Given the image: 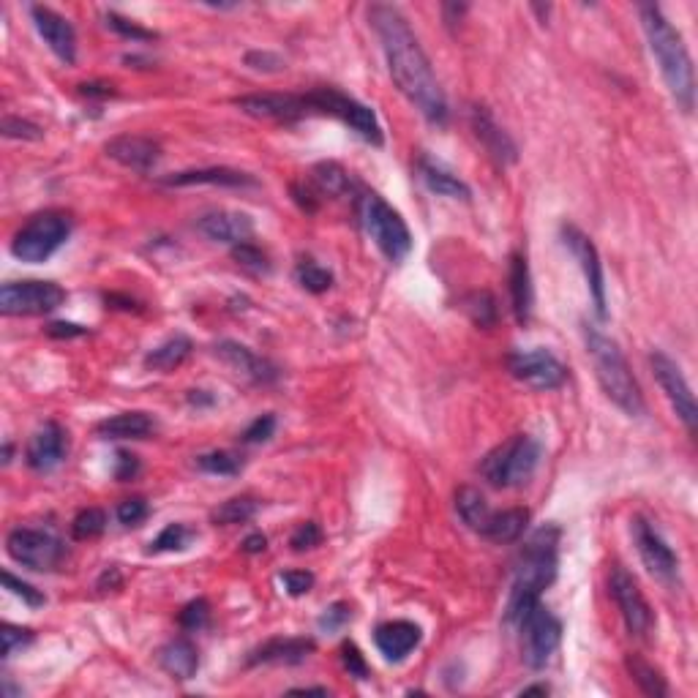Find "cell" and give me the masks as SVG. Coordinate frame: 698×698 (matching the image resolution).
Segmentation results:
<instances>
[{"instance_id": "cell-1", "label": "cell", "mask_w": 698, "mask_h": 698, "mask_svg": "<svg viewBox=\"0 0 698 698\" xmlns=\"http://www.w3.org/2000/svg\"><path fill=\"white\" fill-rule=\"evenodd\" d=\"M369 22L382 44L396 88L407 96L412 107H418L420 115L429 123L442 126L448 120V101L434 77L426 52L420 47L418 36L409 28L407 17L396 6L374 3L369 9Z\"/></svg>"}, {"instance_id": "cell-2", "label": "cell", "mask_w": 698, "mask_h": 698, "mask_svg": "<svg viewBox=\"0 0 698 698\" xmlns=\"http://www.w3.org/2000/svg\"><path fill=\"white\" fill-rule=\"evenodd\" d=\"M639 14L644 33H647L649 50L658 60L660 77L666 82L671 99L677 101L679 110L690 115L693 104H696V77H693V60H690L685 41L658 6L644 3V6H639Z\"/></svg>"}, {"instance_id": "cell-3", "label": "cell", "mask_w": 698, "mask_h": 698, "mask_svg": "<svg viewBox=\"0 0 698 698\" xmlns=\"http://www.w3.org/2000/svg\"><path fill=\"white\" fill-rule=\"evenodd\" d=\"M559 565V529L540 527L532 532L524 543L519 559H516V576H513V589L508 600V622L516 625V619L524 611L538 603L543 589L551 587L557 579Z\"/></svg>"}, {"instance_id": "cell-4", "label": "cell", "mask_w": 698, "mask_h": 698, "mask_svg": "<svg viewBox=\"0 0 698 698\" xmlns=\"http://www.w3.org/2000/svg\"><path fill=\"white\" fill-rule=\"evenodd\" d=\"M584 344H587V355L595 366V377H598L600 388L609 396V401H614L630 418H641L647 409L644 396H641L639 382L633 377L628 358L622 355L617 341L609 339L595 325H584Z\"/></svg>"}, {"instance_id": "cell-5", "label": "cell", "mask_w": 698, "mask_h": 698, "mask_svg": "<svg viewBox=\"0 0 698 698\" xmlns=\"http://www.w3.org/2000/svg\"><path fill=\"white\" fill-rule=\"evenodd\" d=\"M540 461V445L527 434H516L491 450L480 464V475L489 480L494 489H516L524 486Z\"/></svg>"}, {"instance_id": "cell-6", "label": "cell", "mask_w": 698, "mask_h": 698, "mask_svg": "<svg viewBox=\"0 0 698 698\" xmlns=\"http://www.w3.org/2000/svg\"><path fill=\"white\" fill-rule=\"evenodd\" d=\"M360 224L369 232V238L390 262H401L412 251V235L407 221L401 219L399 210H393L379 194L369 191L358 202Z\"/></svg>"}, {"instance_id": "cell-7", "label": "cell", "mask_w": 698, "mask_h": 698, "mask_svg": "<svg viewBox=\"0 0 698 698\" xmlns=\"http://www.w3.org/2000/svg\"><path fill=\"white\" fill-rule=\"evenodd\" d=\"M71 235V219L66 213L58 210H44L36 213L33 219L22 224L14 240H11V254L20 262L28 265H39L47 262L55 251L69 240Z\"/></svg>"}, {"instance_id": "cell-8", "label": "cell", "mask_w": 698, "mask_h": 698, "mask_svg": "<svg viewBox=\"0 0 698 698\" xmlns=\"http://www.w3.org/2000/svg\"><path fill=\"white\" fill-rule=\"evenodd\" d=\"M303 101H306L309 110L325 112V115L339 118L344 126H349V129L358 134L360 140L371 142V145H377V148L385 142V134H382V126H379L374 110L366 107V104H360L358 99L347 96V93H341V90L336 88H317L311 90V93H306Z\"/></svg>"}, {"instance_id": "cell-9", "label": "cell", "mask_w": 698, "mask_h": 698, "mask_svg": "<svg viewBox=\"0 0 698 698\" xmlns=\"http://www.w3.org/2000/svg\"><path fill=\"white\" fill-rule=\"evenodd\" d=\"M516 625L521 630V658H524V663L532 671L546 669L549 660L554 658V652H557L559 639H562L559 619L538 600L516 619Z\"/></svg>"}, {"instance_id": "cell-10", "label": "cell", "mask_w": 698, "mask_h": 698, "mask_svg": "<svg viewBox=\"0 0 698 698\" xmlns=\"http://www.w3.org/2000/svg\"><path fill=\"white\" fill-rule=\"evenodd\" d=\"M66 290L55 281H11L0 290V311L6 317H39L63 306Z\"/></svg>"}, {"instance_id": "cell-11", "label": "cell", "mask_w": 698, "mask_h": 698, "mask_svg": "<svg viewBox=\"0 0 698 698\" xmlns=\"http://www.w3.org/2000/svg\"><path fill=\"white\" fill-rule=\"evenodd\" d=\"M6 551L17 565L28 570H39V573L58 568L60 559L66 554L63 543L55 535L30 527L11 529L9 538H6Z\"/></svg>"}, {"instance_id": "cell-12", "label": "cell", "mask_w": 698, "mask_h": 698, "mask_svg": "<svg viewBox=\"0 0 698 698\" xmlns=\"http://www.w3.org/2000/svg\"><path fill=\"white\" fill-rule=\"evenodd\" d=\"M649 366H652V374H655L658 385L663 388V393H666V399L671 401V407L677 412V418L682 420V426L688 429V434H696V396H693V390H690L688 379H685L682 369H679L677 363H674L666 352H660V349H655V352L649 355Z\"/></svg>"}, {"instance_id": "cell-13", "label": "cell", "mask_w": 698, "mask_h": 698, "mask_svg": "<svg viewBox=\"0 0 698 698\" xmlns=\"http://www.w3.org/2000/svg\"><path fill=\"white\" fill-rule=\"evenodd\" d=\"M609 589L611 598L617 600L619 614L625 619V628H628L630 636L647 639L652 633V625H655V614L649 609L647 598L641 595L636 579L622 565H614L609 576Z\"/></svg>"}, {"instance_id": "cell-14", "label": "cell", "mask_w": 698, "mask_h": 698, "mask_svg": "<svg viewBox=\"0 0 698 698\" xmlns=\"http://www.w3.org/2000/svg\"><path fill=\"white\" fill-rule=\"evenodd\" d=\"M508 369L521 385L532 390H557L568 379V369L562 366V360L543 347L529 349V352H513L508 358Z\"/></svg>"}, {"instance_id": "cell-15", "label": "cell", "mask_w": 698, "mask_h": 698, "mask_svg": "<svg viewBox=\"0 0 698 698\" xmlns=\"http://www.w3.org/2000/svg\"><path fill=\"white\" fill-rule=\"evenodd\" d=\"M562 243L568 246L570 254L579 262L598 317L600 320H606V317H609V311H606V279H603V262H600L595 243H592L579 227H573V224H562Z\"/></svg>"}, {"instance_id": "cell-16", "label": "cell", "mask_w": 698, "mask_h": 698, "mask_svg": "<svg viewBox=\"0 0 698 698\" xmlns=\"http://www.w3.org/2000/svg\"><path fill=\"white\" fill-rule=\"evenodd\" d=\"M633 540H636V551H639L644 568L663 584H674L679 573L677 554L671 551L663 535L644 516L633 519Z\"/></svg>"}, {"instance_id": "cell-17", "label": "cell", "mask_w": 698, "mask_h": 698, "mask_svg": "<svg viewBox=\"0 0 698 698\" xmlns=\"http://www.w3.org/2000/svg\"><path fill=\"white\" fill-rule=\"evenodd\" d=\"M30 17H33V25L39 30L44 44L52 50V55L60 63L74 66V60H77V33L71 28V22L66 17H60L58 11L47 9V6H30Z\"/></svg>"}, {"instance_id": "cell-18", "label": "cell", "mask_w": 698, "mask_h": 698, "mask_svg": "<svg viewBox=\"0 0 698 698\" xmlns=\"http://www.w3.org/2000/svg\"><path fill=\"white\" fill-rule=\"evenodd\" d=\"M235 107H240V112H246L251 118L276 120V123H295V120H300L309 112L303 96H284V93H249V96H238Z\"/></svg>"}, {"instance_id": "cell-19", "label": "cell", "mask_w": 698, "mask_h": 698, "mask_svg": "<svg viewBox=\"0 0 698 698\" xmlns=\"http://www.w3.org/2000/svg\"><path fill=\"white\" fill-rule=\"evenodd\" d=\"M66 450H69V442H66V431L60 429L55 420L44 423L28 442V450H25V461L33 472H52L58 469L66 459Z\"/></svg>"}, {"instance_id": "cell-20", "label": "cell", "mask_w": 698, "mask_h": 698, "mask_svg": "<svg viewBox=\"0 0 698 698\" xmlns=\"http://www.w3.org/2000/svg\"><path fill=\"white\" fill-rule=\"evenodd\" d=\"M107 156L118 161L120 167L134 172H150L161 159V145L142 134H120L107 142Z\"/></svg>"}, {"instance_id": "cell-21", "label": "cell", "mask_w": 698, "mask_h": 698, "mask_svg": "<svg viewBox=\"0 0 698 698\" xmlns=\"http://www.w3.org/2000/svg\"><path fill=\"white\" fill-rule=\"evenodd\" d=\"M469 126H472L480 145L486 148V153H489L494 161H499V164H513V161L519 159L516 142L510 140L508 131L502 129L497 120L491 118V112L486 110V107H478V104H475V107L469 110Z\"/></svg>"}, {"instance_id": "cell-22", "label": "cell", "mask_w": 698, "mask_h": 698, "mask_svg": "<svg viewBox=\"0 0 698 698\" xmlns=\"http://www.w3.org/2000/svg\"><path fill=\"white\" fill-rule=\"evenodd\" d=\"M197 230L213 243H227V246H238L246 243L254 235V221L246 213L238 210H210L197 221Z\"/></svg>"}, {"instance_id": "cell-23", "label": "cell", "mask_w": 698, "mask_h": 698, "mask_svg": "<svg viewBox=\"0 0 698 698\" xmlns=\"http://www.w3.org/2000/svg\"><path fill=\"white\" fill-rule=\"evenodd\" d=\"M213 352H216V358H219L221 363H227L232 371L249 377L251 382L268 385L273 379H279V369H276L270 360L260 358V355H257L254 349L246 347V344H238V341H219V344L213 347Z\"/></svg>"}, {"instance_id": "cell-24", "label": "cell", "mask_w": 698, "mask_h": 698, "mask_svg": "<svg viewBox=\"0 0 698 698\" xmlns=\"http://www.w3.org/2000/svg\"><path fill=\"white\" fill-rule=\"evenodd\" d=\"M423 633L415 622L409 619H393V622H385L379 625L377 633H374V644H377L379 655L388 660V663H401L407 658L412 649L418 647Z\"/></svg>"}, {"instance_id": "cell-25", "label": "cell", "mask_w": 698, "mask_h": 698, "mask_svg": "<svg viewBox=\"0 0 698 698\" xmlns=\"http://www.w3.org/2000/svg\"><path fill=\"white\" fill-rule=\"evenodd\" d=\"M317 644L311 639H270L262 647H257L246 660V666H260V663H276V666H298L309 658Z\"/></svg>"}, {"instance_id": "cell-26", "label": "cell", "mask_w": 698, "mask_h": 698, "mask_svg": "<svg viewBox=\"0 0 698 698\" xmlns=\"http://www.w3.org/2000/svg\"><path fill=\"white\" fill-rule=\"evenodd\" d=\"M164 186H227V189H243L254 186V178L246 172L230 170V167H208V170H186L161 178Z\"/></svg>"}, {"instance_id": "cell-27", "label": "cell", "mask_w": 698, "mask_h": 698, "mask_svg": "<svg viewBox=\"0 0 698 698\" xmlns=\"http://www.w3.org/2000/svg\"><path fill=\"white\" fill-rule=\"evenodd\" d=\"M159 666L167 671L172 679L186 682V679L194 677L197 669H200V655H197V647H194L189 639L167 641V644L159 649Z\"/></svg>"}, {"instance_id": "cell-28", "label": "cell", "mask_w": 698, "mask_h": 698, "mask_svg": "<svg viewBox=\"0 0 698 698\" xmlns=\"http://www.w3.org/2000/svg\"><path fill=\"white\" fill-rule=\"evenodd\" d=\"M153 431H156V420L150 418L148 412H120L96 426V434L101 439H145Z\"/></svg>"}, {"instance_id": "cell-29", "label": "cell", "mask_w": 698, "mask_h": 698, "mask_svg": "<svg viewBox=\"0 0 698 698\" xmlns=\"http://www.w3.org/2000/svg\"><path fill=\"white\" fill-rule=\"evenodd\" d=\"M510 300H513V314L521 325H527L532 317V303H535V292H532V273H529L527 257L513 254L510 257Z\"/></svg>"}, {"instance_id": "cell-30", "label": "cell", "mask_w": 698, "mask_h": 698, "mask_svg": "<svg viewBox=\"0 0 698 698\" xmlns=\"http://www.w3.org/2000/svg\"><path fill=\"white\" fill-rule=\"evenodd\" d=\"M529 524V510L527 508H510L502 510V513H491L489 524L483 529V538L491 540V543H516V540L524 535V529Z\"/></svg>"}, {"instance_id": "cell-31", "label": "cell", "mask_w": 698, "mask_h": 698, "mask_svg": "<svg viewBox=\"0 0 698 698\" xmlns=\"http://www.w3.org/2000/svg\"><path fill=\"white\" fill-rule=\"evenodd\" d=\"M420 178L429 186V191H434L437 197H448V200H469V186L461 178H456L453 172H448L445 167H439L434 161L420 159L418 164Z\"/></svg>"}, {"instance_id": "cell-32", "label": "cell", "mask_w": 698, "mask_h": 698, "mask_svg": "<svg viewBox=\"0 0 698 698\" xmlns=\"http://www.w3.org/2000/svg\"><path fill=\"white\" fill-rule=\"evenodd\" d=\"M191 355V339L186 336H170L167 341H161L159 347L150 349L145 355V366L150 371H161V374H170V371L180 369L186 358Z\"/></svg>"}, {"instance_id": "cell-33", "label": "cell", "mask_w": 698, "mask_h": 698, "mask_svg": "<svg viewBox=\"0 0 698 698\" xmlns=\"http://www.w3.org/2000/svg\"><path fill=\"white\" fill-rule=\"evenodd\" d=\"M456 510H459V519L464 521L472 532L483 535V529H486V524H489L491 519V508L489 502H486V497H483L478 489H472V486L459 489V494H456Z\"/></svg>"}, {"instance_id": "cell-34", "label": "cell", "mask_w": 698, "mask_h": 698, "mask_svg": "<svg viewBox=\"0 0 698 698\" xmlns=\"http://www.w3.org/2000/svg\"><path fill=\"white\" fill-rule=\"evenodd\" d=\"M625 666H628L633 682H636L647 696H655V698L669 696V685H666V679L660 677V671L655 669L652 663H647V660L641 658V655H628V658H625Z\"/></svg>"}, {"instance_id": "cell-35", "label": "cell", "mask_w": 698, "mask_h": 698, "mask_svg": "<svg viewBox=\"0 0 698 698\" xmlns=\"http://www.w3.org/2000/svg\"><path fill=\"white\" fill-rule=\"evenodd\" d=\"M260 502L254 497H232L227 502H221L219 508L210 513V521L219 527H232V524H246L257 516Z\"/></svg>"}, {"instance_id": "cell-36", "label": "cell", "mask_w": 698, "mask_h": 698, "mask_svg": "<svg viewBox=\"0 0 698 698\" xmlns=\"http://www.w3.org/2000/svg\"><path fill=\"white\" fill-rule=\"evenodd\" d=\"M311 178H314V186L320 189V194H330V197H344V194L352 189L349 175L341 170L336 161H322V164H317L314 172H311Z\"/></svg>"}, {"instance_id": "cell-37", "label": "cell", "mask_w": 698, "mask_h": 698, "mask_svg": "<svg viewBox=\"0 0 698 698\" xmlns=\"http://www.w3.org/2000/svg\"><path fill=\"white\" fill-rule=\"evenodd\" d=\"M197 467L210 475H238L243 469V459L232 450H213V453H202L197 456Z\"/></svg>"}, {"instance_id": "cell-38", "label": "cell", "mask_w": 698, "mask_h": 698, "mask_svg": "<svg viewBox=\"0 0 698 698\" xmlns=\"http://www.w3.org/2000/svg\"><path fill=\"white\" fill-rule=\"evenodd\" d=\"M464 309H467L469 320L480 325V328H491L497 322V300H494L491 292H472L464 300Z\"/></svg>"}, {"instance_id": "cell-39", "label": "cell", "mask_w": 698, "mask_h": 698, "mask_svg": "<svg viewBox=\"0 0 698 698\" xmlns=\"http://www.w3.org/2000/svg\"><path fill=\"white\" fill-rule=\"evenodd\" d=\"M107 529V513L101 508H85L77 513V519L71 521V535L77 540L99 538Z\"/></svg>"}, {"instance_id": "cell-40", "label": "cell", "mask_w": 698, "mask_h": 698, "mask_svg": "<svg viewBox=\"0 0 698 698\" xmlns=\"http://www.w3.org/2000/svg\"><path fill=\"white\" fill-rule=\"evenodd\" d=\"M232 260L238 262L243 270L254 273V276H262V273H268L270 270L268 254H265L260 246H254L251 240H246V243H238V246H232Z\"/></svg>"}, {"instance_id": "cell-41", "label": "cell", "mask_w": 698, "mask_h": 698, "mask_svg": "<svg viewBox=\"0 0 698 698\" xmlns=\"http://www.w3.org/2000/svg\"><path fill=\"white\" fill-rule=\"evenodd\" d=\"M295 276H298L300 287L314 292V295L328 292L330 287H333V276H330V270L320 268L317 262H300L298 270H295Z\"/></svg>"}, {"instance_id": "cell-42", "label": "cell", "mask_w": 698, "mask_h": 698, "mask_svg": "<svg viewBox=\"0 0 698 698\" xmlns=\"http://www.w3.org/2000/svg\"><path fill=\"white\" fill-rule=\"evenodd\" d=\"M194 538V532L183 524H170V527L161 529V535L153 543H150V551L153 554H161V551H183Z\"/></svg>"}, {"instance_id": "cell-43", "label": "cell", "mask_w": 698, "mask_h": 698, "mask_svg": "<svg viewBox=\"0 0 698 698\" xmlns=\"http://www.w3.org/2000/svg\"><path fill=\"white\" fill-rule=\"evenodd\" d=\"M0 131H3V137H6V140L36 142L44 137V131H41L36 123H30V120H22V118H14V115H6V118H3V123H0Z\"/></svg>"}, {"instance_id": "cell-44", "label": "cell", "mask_w": 698, "mask_h": 698, "mask_svg": "<svg viewBox=\"0 0 698 698\" xmlns=\"http://www.w3.org/2000/svg\"><path fill=\"white\" fill-rule=\"evenodd\" d=\"M3 584H6V589H9L11 595H17V598H20L25 606H30V609H39V606H44V595H41L39 589L30 587L28 581L17 579L14 573H9V570H3Z\"/></svg>"}, {"instance_id": "cell-45", "label": "cell", "mask_w": 698, "mask_h": 698, "mask_svg": "<svg viewBox=\"0 0 698 698\" xmlns=\"http://www.w3.org/2000/svg\"><path fill=\"white\" fill-rule=\"evenodd\" d=\"M107 25H110L115 33H120L123 39H131V41H153L156 39V33L148 28H142V25H137L134 20H126V17H120V14H115V11H110L107 14Z\"/></svg>"}, {"instance_id": "cell-46", "label": "cell", "mask_w": 698, "mask_h": 698, "mask_svg": "<svg viewBox=\"0 0 698 698\" xmlns=\"http://www.w3.org/2000/svg\"><path fill=\"white\" fill-rule=\"evenodd\" d=\"M115 516H118V521L123 527H137V524H142V521L148 519V502L142 497L123 499L118 505V510H115Z\"/></svg>"}, {"instance_id": "cell-47", "label": "cell", "mask_w": 698, "mask_h": 698, "mask_svg": "<svg viewBox=\"0 0 698 698\" xmlns=\"http://www.w3.org/2000/svg\"><path fill=\"white\" fill-rule=\"evenodd\" d=\"M208 617H210L208 600L200 598V600H191L189 606L180 611L178 622H180V628L202 630V628H205V625H208Z\"/></svg>"}, {"instance_id": "cell-48", "label": "cell", "mask_w": 698, "mask_h": 698, "mask_svg": "<svg viewBox=\"0 0 698 698\" xmlns=\"http://www.w3.org/2000/svg\"><path fill=\"white\" fill-rule=\"evenodd\" d=\"M0 639H3V658H11L17 649L28 647L30 641H33V630L28 628H17V625H3L0 628Z\"/></svg>"}, {"instance_id": "cell-49", "label": "cell", "mask_w": 698, "mask_h": 698, "mask_svg": "<svg viewBox=\"0 0 698 698\" xmlns=\"http://www.w3.org/2000/svg\"><path fill=\"white\" fill-rule=\"evenodd\" d=\"M273 431H276V418L273 415H260L257 420H251L249 429L243 431V442L246 445H260V442H268L270 437H273Z\"/></svg>"}, {"instance_id": "cell-50", "label": "cell", "mask_w": 698, "mask_h": 698, "mask_svg": "<svg viewBox=\"0 0 698 698\" xmlns=\"http://www.w3.org/2000/svg\"><path fill=\"white\" fill-rule=\"evenodd\" d=\"M320 543H322V529L317 527L314 521L300 524V527L292 532V538H290L292 551H309V549H314V546H320Z\"/></svg>"}, {"instance_id": "cell-51", "label": "cell", "mask_w": 698, "mask_h": 698, "mask_svg": "<svg viewBox=\"0 0 698 698\" xmlns=\"http://www.w3.org/2000/svg\"><path fill=\"white\" fill-rule=\"evenodd\" d=\"M279 581L284 584V589L290 592L292 598H300V595H306V592H311V587H314V576H311L309 570H284L279 576Z\"/></svg>"}, {"instance_id": "cell-52", "label": "cell", "mask_w": 698, "mask_h": 698, "mask_svg": "<svg viewBox=\"0 0 698 698\" xmlns=\"http://www.w3.org/2000/svg\"><path fill=\"white\" fill-rule=\"evenodd\" d=\"M341 660H344V669L349 671V677L369 679V666H366V660H363V655H360V649L355 644H344L341 647Z\"/></svg>"}, {"instance_id": "cell-53", "label": "cell", "mask_w": 698, "mask_h": 698, "mask_svg": "<svg viewBox=\"0 0 698 698\" xmlns=\"http://www.w3.org/2000/svg\"><path fill=\"white\" fill-rule=\"evenodd\" d=\"M349 617H352V611H349L347 603H333V606H330V609H325V614L320 617V628L322 630H339L347 625Z\"/></svg>"}, {"instance_id": "cell-54", "label": "cell", "mask_w": 698, "mask_h": 698, "mask_svg": "<svg viewBox=\"0 0 698 698\" xmlns=\"http://www.w3.org/2000/svg\"><path fill=\"white\" fill-rule=\"evenodd\" d=\"M246 63H249L251 69L257 71H281L284 69V60L279 58V55H273V52H249L246 55Z\"/></svg>"}, {"instance_id": "cell-55", "label": "cell", "mask_w": 698, "mask_h": 698, "mask_svg": "<svg viewBox=\"0 0 698 698\" xmlns=\"http://www.w3.org/2000/svg\"><path fill=\"white\" fill-rule=\"evenodd\" d=\"M115 93L118 90L107 85V82H85V85H80V96H85V99H110Z\"/></svg>"}, {"instance_id": "cell-56", "label": "cell", "mask_w": 698, "mask_h": 698, "mask_svg": "<svg viewBox=\"0 0 698 698\" xmlns=\"http://www.w3.org/2000/svg\"><path fill=\"white\" fill-rule=\"evenodd\" d=\"M47 333H50L52 339H74V336H85V328L74 325V322H52Z\"/></svg>"}, {"instance_id": "cell-57", "label": "cell", "mask_w": 698, "mask_h": 698, "mask_svg": "<svg viewBox=\"0 0 698 698\" xmlns=\"http://www.w3.org/2000/svg\"><path fill=\"white\" fill-rule=\"evenodd\" d=\"M137 456H131V453H126V450H120L118 453V469H115V475H118V480H129L134 472H137Z\"/></svg>"}, {"instance_id": "cell-58", "label": "cell", "mask_w": 698, "mask_h": 698, "mask_svg": "<svg viewBox=\"0 0 698 698\" xmlns=\"http://www.w3.org/2000/svg\"><path fill=\"white\" fill-rule=\"evenodd\" d=\"M240 549L246 551V554H260V551L268 549V538H265L262 532H254V535H249V538L243 540Z\"/></svg>"}, {"instance_id": "cell-59", "label": "cell", "mask_w": 698, "mask_h": 698, "mask_svg": "<svg viewBox=\"0 0 698 698\" xmlns=\"http://www.w3.org/2000/svg\"><path fill=\"white\" fill-rule=\"evenodd\" d=\"M535 693H540V696H546V693H549V688H546V685H532V688L521 690V696H535Z\"/></svg>"}, {"instance_id": "cell-60", "label": "cell", "mask_w": 698, "mask_h": 698, "mask_svg": "<svg viewBox=\"0 0 698 698\" xmlns=\"http://www.w3.org/2000/svg\"><path fill=\"white\" fill-rule=\"evenodd\" d=\"M290 693H320V696H328V688H295Z\"/></svg>"}]
</instances>
